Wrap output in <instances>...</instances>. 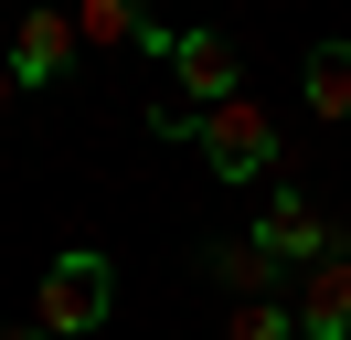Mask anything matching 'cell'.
<instances>
[{"mask_svg":"<svg viewBox=\"0 0 351 340\" xmlns=\"http://www.w3.org/2000/svg\"><path fill=\"white\" fill-rule=\"evenodd\" d=\"M107 308H117V266L96 245H64L32 287V330L43 340H107Z\"/></svg>","mask_w":351,"mask_h":340,"instance_id":"6da1fadb","label":"cell"},{"mask_svg":"<svg viewBox=\"0 0 351 340\" xmlns=\"http://www.w3.org/2000/svg\"><path fill=\"white\" fill-rule=\"evenodd\" d=\"M192 149H202V170H213V181H266V170H287L277 117H266L256 96H223V106H202V117H192Z\"/></svg>","mask_w":351,"mask_h":340,"instance_id":"7a4b0ae2","label":"cell"},{"mask_svg":"<svg viewBox=\"0 0 351 340\" xmlns=\"http://www.w3.org/2000/svg\"><path fill=\"white\" fill-rule=\"evenodd\" d=\"M75 11H22L11 21V42H0V75H11V96H32V85H64L75 75Z\"/></svg>","mask_w":351,"mask_h":340,"instance_id":"3957f363","label":"cell"},{"mask_svg":"<svg viewBox=\"0 0 351 340\" xmlns=\"http://www.w3.org/2000/svg\"><path fill=\"white\" fill-rule=\"evenodd\" d=\"M287 319H298V340H351V234L319 255V266H298Z\"/></svg>","mask_w":351,"mask_h":340,"instance_id":"277c9868","label":"cell"},{"mask_svg":"<svg viewBox=\"0 0 351 340\" xmlns=\"http://www.w3.org/2000/svg\"><path fill=\"white\" fill-rule=\"evenodd\" d=\"M245 245H256L266 266H277V255H298V266H319V255L341 245V223H319V212H308L298 191H277V202L256 212V234H245Z\"/></svg>","mask_w":351,"mask_h":340,"instance_id":"5b68a950","label":"cell"},{"mask_svg":"<svg viewBox=\"0 0 351 340\" xmlns=\"http://www.w3.org/2000/svg\"><path fill=\"white\" fill-rule=\"evenodd\" d=\"M171 75L192 85V117H202V106H223V96H234V75H245V64H234V42H223V32H181V42H171Z\"/></svg>","mask_w":351,"mask_h":340,"instance_id":"8992f818","label":"cell"},{"mask_svg":"<svg viewBox=\"0 0 351 340\" xmlns=\"http://www.w3.org/2000/svg\"><path fill=\"white\" fill-rule=\"evenodd\" d=\"M213 287L234 298V308H256V298H277V266H266V255L234 234V245H213Z\"/></svg>","mask_w":351,"mask_h":340,"instance_id":"52a82bcc","label":"cell"},{"mask_svg":"<svg viewBox=\"0 0 351 340\" xmlns=\"http://www.w3.org/2000/svg\"><path fill=\"white\" fill-rule=\"evenodd\" d=\"M75 42H96V53H138L149 21H138L128 0H86V11H75Z\"/></svg>","mask_w":351,"mask_h":340,"instance_id":"ba28073f","label":"cell"},{"mask_svg":"<svg viewBox=\"0 0 351 340\" xmlns=\"http://www.w3.org/2000/svg\"><path fill=\"white\" fill-rule=\"evenodd\" d=\"M298 85H308V117H351V42H319Z\"/></svg>","mask_w":351,"mask_h":340,"instance_id":"9c48e42d","label":"cell"},{"mask_svg":"<svg viewBox=\"0 0 351 340\" xmlns=\"http://www.w3.org/2000/svg\"><path fill=\"white\" fill-rule=\"evenodd\" d=\"M223 340H298V319H287V298H256V308L223 319Z\"/></svg>","mask_w":351,"mask_h":340,"instance_id":"30bf717a","label":"cell"},{"mask_svg":"<svg viewBox=\"0 0 351 340\" xmlns=\"http://www.w3.org/2000/svg\"><path fill=\"white\" fill-rule=\"evenodd\" d=\"M0 340H43V330H0Z\"/></svg>","mask_w":351,"mask_h":340,"instance_id":"8fae6325","label":"cell"},{"mask_svg":"<svg viewBox=\"0 0 351 340\" xmlns=\"http://www.w3.org/2000/svg\"><path fill=\"white\" fill-rule=\"evenodd\" d=\"M0 106H11V75H0Z\"/></svg>","mask_w":351,"mask_h":340,"instance_id":"7c38bea8","label":"cell"}]
</instances>
